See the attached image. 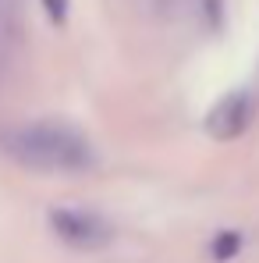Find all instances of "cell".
I'll list each match as a JSON object with an SVG mask.
<instances>
[{
  "label": "cell",
  "instance_id": "3957f363",
  "mask_svg": "<svg viewBox=\"0 0 259 263\" xmlns=\"http://www.w3.org/2000/svg\"><path fill=\"white\" fill-rule=\"evenodd\" d=\"M252 114H256V100L245 89H234V92H227L224 100H216L213 107H210L206 132L216 142H231V139H238L242 132L252 125Z\"/></svg>",
  "mask_w": 259,
  "mask_h": 263
},
{
  "label": "cell",
  "instance_id": "7a4b0ae2",
  "mask_svg": "<svg viewBox=\"0 0 259 263\" xmlns=\"http://www.w3.org/2000/svg\"><path fill=\"white\" fill-rule=\"evenodd\" d=\"M46 224H50V231L64 246H71L78 253H92V249H103V246L114 242V228L99 217V214H92V210L57 206V210L46 214Z\"/></svg>",
  "mask_w": 259,
  "mask_h": 263
},
{
  "label": "cell",
  "instance_id": "5b68a950",
  "mask_svg": "<svg viewBox=\"0 0 259 263\" xmlns=\"http://www.w3.org/2000/svg\"><path fill=\"white\" fill-rule=\"evenodd\" d=\"M68 4H71V0H43V11H46V18L61 25V22L68 18Z\"/></svg>",
  "mask_w": 259,
  "mask_h": 263
},
{
  "label": "cell",
  "instance_id": "277c9868",
  "mask_svg": "<svg viewBox=\"0 0 259 263\" xmlns=\"http://www.w3.org/2000/svg\"><path fill=\"white\" fill-rule=\"evenodd\" d=\"M238 249H242V235H238V231H220L213 242H210V256H213L216 263L234 260Z\"/></svg>",
  "mask_w": 259,
  "mask_h": 263
},
{
  "label": "cell",
  "instance_id": "6da1fadb",
  "mask_svg": "<svg viewBox=\"0 0 259 263\" xmlns=\"http://www.w3.org/2000/svg\"><path fill=\"white\" fill-rule=\"evenodd\" d=\"M0 153L29 171L50 175H82L96 164V153L86 135L64 125H14L0 128Z\"/></svg>",
  "mask_w": 259,
  "mask_h": 263
}]
</instances>
